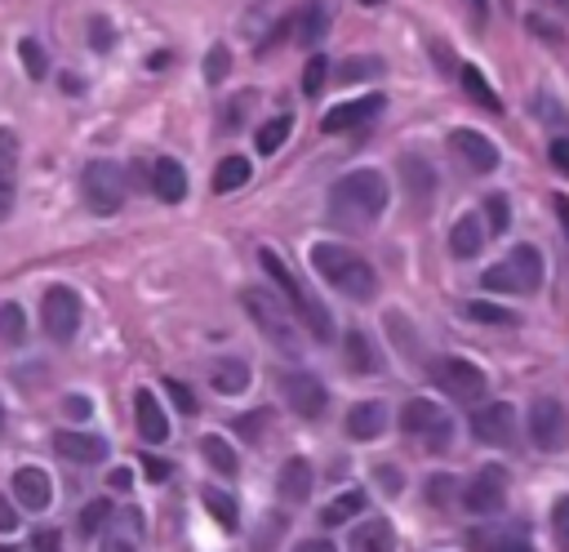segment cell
Returning <instances> with one entry per match:
<instances>
[{"instance_id":"39","label":"cell","mask_w":569,"mask_h":552,"mask_svg":"<svg viewBox=\"0 0 569 552\" xmlns=\"http://www.w3.org/2000/svg\"><path fill=\"white\" fill-rule=\"evenodd\" d=\"M18 58H22V67H27V76H31V80H44L49 62H44V49H40L36 40H22V45H18Z\"/></svg>"},{"instance_id":"4","label":"cell","mask_w":569,"mask_h":552,"mask_svg":"<svg viewBox=\"0 0 569 552\" xmlns=\"http://www.w3.org/2000/svg\"><path fill=\"white\" fill-rule=\"evenodd\" d=\"M240 303H244L249 321L262 329V338H267L276 352H289V356H298V352H302V329H298L293 312H289L276 294H267V289H244V294H240Z\"/></svg>"},{"instance_id":"26","label":"cell","mask_w":569,"mask_h":552,"mask_svg":"<svg viewBox=\"0 0 569 552\" xmlns=\"http://www.w3.org/2000/svg\"><path fill=\"white\" fill-rule=\"evenodd\" d=\"M400 178H405V187H409L413 200H431V191H436L431 165H422L418 156H405V160H400Z\"/></svg>"},{"instance_id":"61","label":"cell","mask_w":569,"mask_h":552,"mask_svg":"<svg viewBox=\"0 0 569 552\" xmlns=\"http://www.w3.org/2000/svg\"><path fill=\"white\" fill-rule=\"evenodd\" d=\"M0 432H4V405H0Z\"/></svg>"},{"instance_id":"62","label":"cell","mask_w":569,"mask_h":552,"mask_svg":"<svg viewBox=\"0 0 569 552\" xmlns=\"http://www.w3.org/2000/svg\"><path fill=\"white\" fill-rule=\"evenodd\" d=\"M0 552H13V548H0Z\"/></svg>"},{"instance_id":"49","label":"cell","mask_w":569,"mask_h":552,"mask_svg":"<svg viewBox=\"0 0 569 552\" xmlns=\"http://www.w3.org/2000/svg\"><path fill=\"white\" fill-rule=\"evenodd\" d=\"M62 410H67L71 418H89V414H93V405H89L84 396H67V401H62Z\"/></svg>"},{"instance_id":"37","label":"cell","mask_w":569,"mask_h":552,"mask_svg":"<svg viewBox=\"0 0 569 552\" xmlns=\"http://www.w3.org/2000/svg\"><path fill=\"white\" fill-rule=\"evenodd\" d=\"M280 534H284V516H280V512H267L249 548H253V552H276V543H280Z\"/></svg>"},{"instance_id":"12","label":"cell","mask_w":569,"mask_h":552,"mask_svg":"<svg viewBox=\"0 0 569 552\" xmlns=\"http://www.w3.org/2000/svg\"><path fill=\"white\" fill-rule=\"evenodd\" d=\"M449 151H453L467 169H476V174L498 169V147H493L485 134H476V129H453V134H449Z\"/></svg>"},{"instance_id":"43","label":"cell","mask_w":569,"mask_h":552,"mask_svg":"<svg viewBox=\"0 0 569 552\" xmlns=\"http://www.w3.org/2000/svg\"><path fill=\"white\" fill-rule=\"evenodd\" d=\"M227 67H231V53H227L222 45H213V49H209V58H204V80H213V85H218V80L227 76Z\"/></svg>"},{"instance_id":"9","label":"cell","mask_w":569,"mask_h":552,"mask_svg":"<svg viewBox=\"0 0 569 552\" xmlns=\"http://www.w3.org/2000/svg\"><path fill=\"white\" fill-rule=\"evenodd\" d=\"M280 392H284L289 410H293V414H302V418H320V414H325V405H329L325 383H320L316 374H307V369L284 374V378H280Z\"/></svg>"},{"instance_id":"21","label":"cell","mask_w":569,"mask_h":552,"mask_svg":"<svg viewBox=\"0 0 569 552\" xmlns=\"http://www.w3.org/2000/svg\"><path fill=\"white\" fill-rule=\"evenodd\" d=\"M351 552H396V530L382 516H369L351 534Z\"/></svg>"},{"instance_id":"29","label":"cell","mask_w":569,"mask_h":552,"mask_svg":"<svg viewBox=\"0 0 569 552\" xmlns=\"http://www.w3.org/2000/svg\"><path fill=\"white\" fill-rule=\"evenodd\" d=\"M249 174H253V165H249L244 156H227V160H218V169H213V191H236V187L249 183Z\"/></svg>"},{"instance_id":"28","label":"cell","mask_w":569,"mask_h":552,"mask_svg":"<svg viewBox=\"0 0 569 552\" xmlns=\"http://www.w3.org/2000/svg\"><path fill=\"white\" fill-rule=\"evenodd\" d=\"M342 356H347V365H351V369H365V374H373V369H378V352H373L369 334H360V329H351V334L342 338Z\"/></svg>"},{"instance_id":"47","label":"cell","mask_w":569,"mask_h":552,"mask_svg":"<svg viewBox=\"0 0 569 552\" xmlns=\"http://www.w3.org/2000/svg\"><path fill=\"white\" fill-rule=\"evenodd\" d=\"M427 499L431 503H449L453 499V476H431L427 481Z\"/></svg>"},{"instance_id":"46","label":"cell","mask_w":569,"mask_h":552,"mask_svg":"<svg viewBox=\"0 0 569 552\" xmlns=\"http://www.w3.org/2000/svg\"><path fill=\"white\" fill-rule=\"evenodd\" d=\"M551 525H556V539L569 548V494L556 499V507H551Z\"/></svg>"},{"instance_id":"2","label":"cell","mask_w":569,"mask_h":552,"mask_svg":"<svg viewBox=\"0 0 569 552\" xmlns=\"http://www.w3.org/2000/svg\"><path fill=\"white\" fill-rule=\"evenodd\" d=\"M391 191H387V178L378 169H356V174H342L329 191V205H333V218H351V223H369L387 209Z\"/></svg>"},{"instance_id":"36","label":"cell","mask_w":569,"mask_h":552,"mask_svg":"<svg viewBox=\"0 0 569 552\" xmlns=\"http://www.w3.org/2000/svg\"><path fill=\"white\" fill-rule=\"evenodd\" d=\"M22 334H27V316H22V307L18 303H0V343H22Z\"/></svg>"},{"instance_id":"11","label":"cell","mask_w":569,"mask_h":552,"mask_svg":"<svg viewBox=\"0 0 569 552\" xmlns=\"http://www.w3.org/2000/svg\"><path fill=\"white\" fill-rule=\"evenodd\" d=\"M502 272H507V289L511 294H533L542 285V254L533 245H516L502 258Z\"/></svg>"},{"instance_id":"33","label":"cell","mask_w":569,"mask_h":552,"mask_svg":"<svg viewBox=\"0 0 569 552\" xmlns=\"http://www.w3.org/2000/svg\"><path fill=\"white\" fill-rule=\"evenodd\" d=\"M462 89L471 93V102H480L485 111H502V98L489 89V80H485V71L480 67H462Z\"/></svg>"},{"instance_id":"38","label":"cell","mask_w":569,"mask_h":552,"mask_svg":"<svg viewBox=\"0 0 569 552\" xmlns=\"http://www.w3.org/2000/svg\"><path fill=\"white\" fill-rule=\"evenodd\" d=\"M325 76H329V62H325L320 53H311V58H307V67H302V93H307V98H316V93L325 89Z\"/></svg>"},{"instance_id":"52","label":"cell","mask_w":569,"mask_h":552,"mask_svg":"<svg viewBox=\"0 0 569 552\" xmlns=\"http://www.w3.org/2000/svg\"><path fill=\"white\" fill-rule=\"evenodd\" d=\"M13 525H18V512H13V503L0 494V534H9Z\"/></svg>"},{"instance_id":"6","label":"cell","mask_w":569,"mask_h":552,"mask_svg":"<svg viewBox=\"0 0 569 552\" xmlns=\"http://www.w3.org/2000/svg\"><path fill=\"white\" fill-rule=\"evenodd\" d=\"M431 378H436L449 396H458V401H476V396H485V387H489L485 369L471 365V361H458V356H436V361H431Z\"/></svg>"},{"instance_id":"15","label":"cell","mask_w":569,"mask_h":552,"mask_svg":"<svg viewBox=\"0 0 569 552\" xmlns=\"http://www.w3.org/2000/svg\"><path fill=\"white\" fill-rule=\"evenodd\" d=\"M18 160H22L18 134L13 129H0V218H9L13 214V200H18Z\"/></svg>"},{"instance_id":"13","label":"cell","mask_w":569,"mask_h":552,"mask_svg":"<svg viewBox=\"0 0 569 552\" xmlns=\"http://www.w3.org/2000/svg\"><path fill=\"white\" fill-rule=\"evenodd\" d=\"M529 436L538 450H560L565 441V410L551 401V396H538L533 410H529Z\"/></svg>"},{"instance_id":"57","label":"cell","mask_w":569,"mask_h":552,"mask_svg":"<svg viewBox=\"0 0 569 552\" xmlns=\"http://www.w3.org/2000/svg\"><path fill=\"white\" fill-rule=\"evenodd\" d=\"M298 552H333V543L329 539H307V543H298Z\"/></svg>"},{"instance_id":"32","label":"cell","mask_w":569,"mask_h":552,"mask_svg":"<svg viewBox=\"0 0 569 552\" xmlns=\"http://www.w3.org/2000/svg\"><path fill=\"white\" fill-rule=\"evenodd\" d=\"M325 31H329V4H325V0H311V4L302 9V18H298V40H302V45H316Z\"/></svg>"},{"instance_id":"53","label":"cell","mask_w":569,"mask_h":552,"mask_svg":"<svg viewBox=\"0 0 569 552\" xmlns=\"http://www.w3.org/2000/svg\"><path fill=\"white\" fill-rule=\"evenodd\" d=\"M89 36H93V45H98V49H107V45H111V31H107V22H102V18H93Z\"/></svg>"},{"instance_id":"31","label":"cell","mask_w":569,"mask_h":552,"mask_svg":"<svg viewBox=\"0 0 569 552\" xmlns=\"http://www.w3.org/2000/svg\"><path fill=\"white\" fill-rule=\"evenodd\" d=\"M360 512H365V490H347V494H338L333 503H325L320 521H325V525H347V521L360 516Z\"/></svg>"},{"instance_id":"20","label":"cell","mask_w":569,"mask_h":552,"mask_svg":"<svg viewBox=\"0 0 569 552\" xmlns=\"http://www.w3.org/2000/svg\"><path fill=\"white\" fill-rule=\"evenodd\" d=\"M53 450L71 463H98L107 454V441L102 436H84V432H58L53 436Z\"/></svg>"},{"instance_id":"60","label":"cell","mask_w":569,"mask_h":552,"mask_svg":"<svg viewBox=\"0 0 569 552\" xmlns=\"http://www.w3.org/2000/svg\"><path fill=\"white\" fill-rule=\"evenodd\" d=\"M471 9H476V22H485V13H489V9H485V0H471Z\"/></svg>"},{"instance_id":"55","label":"cell","mask_w":569,"mask_h":552,"mask_svg":"<svg viewBox=\"0 0 569 552\" xmlns=\"http://www.w3.org/2000/svg\"><path fill=\"white\" fill-rule=\"evenodd\" d=\"M36 552H58V534L53 530H40L36 534Z\"/></svg>"},{"instance_id":"24","label":"cell","mask_w":569,"mask_h":552,"mask_svg":"<svg viewBox=\"0 0 569 552\" xmlns=\"http://www.w3.org/2000/svg\"><path fill=\"white\" fill-rule=\"evenodd\" d=\"M485 223L476 218V214H467V218H458L453 223V231H449V249L458 254V258H476L480 249H485Z\"/></svg>"},{"instance_id":"10","label":"cell","mask_w":569,"mask_h":552,"mask_svg":"<svg viewBox=\"0 0 569 552\" xmlns=\"http://www.w3.org/2000/svg\"><path fill=\"white\" fill-rule=\"evenodd\" d=\"M382 107H387V98H382V93H365V98L338 102V107H329V111H325L320 129H325V134H347V129H360V125H365V120H373Z\"/></svg>"},{"instance_id":"54","label":"cell","mask_w":569,"mask_h":552,"mask_svg":"<svg viewBox=\"0 0 569 552\" xmlns=\"http://www.w3.org/2000/svg\"><path fill=\"white\" fill-rule=\"evenodd\" d=\"M107 485H111V490H129V485H133V472H129V467H116Z\"/></svg>"},{"instance_id":"18","label":"cell","mask_w":569,"mask_h":552,"mask_svg":"<svg viewBox=\"0 0 569 552\" xmlns=\"http://www.w3.org/2000/svg\"><path fill=\"white\" fill-rule=\"evenodd\" d=\"M151 191L164 200V205H173V200H182L187 196V169L173 160V156H164V160H156L151 165Z\"/></svg>"},{"instance_id":"16","label":"cell","mask_w":569,"mask_h":552,"mask_svg":"<svg viewBox=\"0 0 569 552\" xmlns=\"http://www.w3.org/2000/svg\"><path fill=\"white\" fill-rule=\"evenodd\" d=\"M13 494L27 512H44L49 499H53V485H49V472L44 467H18L13 472Z\"/></svg>"},{"instance_id":"45","label":"cell","mask_w":569,"mask_h":552,"mask_svg":"<svg viewBox=\"0 0 569 552\" xmlns=\"http://www.w3.org/2000/svg\"><path fill=\"white\" fill-rule=\"evenodd\" d=\"M164 392L173 396V405H178L182 414H196V396H191V387H187V383H178V378H164Z\"/></svg>"},{"instance_id":"44","label":"cell","mask_w":569,"mask_h":552,"mask_svg":"<svg viewBox=\"0 0 569 552\" xmlns=\"http://www.w3.org/2000/svg\"><path fill=\"white\" fill-rule=\"evenodd\" d=\"M373 71H382V62L378 58H351V62H342V80H360V76H373Z\"/></svg>"},{"instance_id":"35","label":"cell","mask_w":569,"mask_h":552,"mask_svg":"<svg viewBox=\"0 0 569 552\" xmlns=\"http://www.w3.org/2000/svg\"><path fill=\"white\" fill-rule=\"evenodd\" d=\"M200 450H204L209 467H218L222 476H231V472H236V450H231L222 436H204V441H200Z\"/></svg>"},{"instance_id":"7","label":"cell","mask_w":569,"mask_h":552,"mask_svg":"<svg viewBox=\"0 0 569 552\" xmlns=\"http://www.w3.org/2000/svg\"><path fill=\"white\" fill-rule=\"evenodd\" d=\"M40 321H44V334H49V338L67 343V338L80 329V298H76V289H67V285H53V289H44V303H40Z\"/></svg>"},{"instance_id":"63","label":"cell","mask_w":569,"mask_h":552,"mask_svg":"<svg viewBox=\"0 0 569 552\" xmlns=\"http://www.w3.org/2000/svg\"><path fill=\"white\" fill-rule=\"evenodd\" d=\"M365 4H378V0H365Z\"/></svg>"},{"instance_id":"25","label":"cell","mask_w":569,"mask_h":552,"mask_svg":"<svg viewBox=\"0 0 569 552\" xmlns=\"http://www.w3.org/2000/svg\"><path fill=\"white\" fill-rule=\"evenodd\" d=\"M209 383H213V392L236 396V392H244V383H249V365H244V361H236V356H222V361H213Z\"/></svg>"},{"instance_id":"51","label":"cell","mask_w":569,"mask_h":552,"mask_svg":"<svg viewBox=\"0 0 569 552\" xmlns=\"http://www.w3.org/2000/svg\"><path fill=\"white\" fill-rule=\"evenodd\" d=\"M489 552H533V548H529V543H525L520 534H507V539H498V543H493Z\"/></svg>"},{"instance_id":"58","label":"cell","mask_w":569,"mask_h":552,"mask_svg":"<svg viewBox=\"0 0 569 552\" xmlns=\"http://www.w3.org/2000/svg\"><path fill=\"white\" fill-rule=\"evenodd\" d=\"M258 423H262V414H253V418H240V432H244V436H253V432H258Z\"/></svg>"},{"instance_id":"40","label":"cell","mask_w":569,"mask_h":552,"mask_svg":"<svg viewBox=\"0 0 569 552\" xmlns=\"http://www.w3.org/2000/svg\"><path fill=\"white\" fill-rule=\"evenodd\" d=\"M107 521H111V503H107V499L84 503V512H80V530H84V534H98Z\"/></svg>"},{"instance_id":"19","label":"cell","mask_w":569,"mask_h":552,"mask_svg":"<svg viewBox=\"0 0 569 552\" xmlns=\"http://www.w3.org/2000/svg\"><path fill=\"white\" fill-rule=\"evenodd\" d=\"M382 427H387V405H382V401H360V405H351V414H347V436L373 441V436H382Z\"/></svg>"},{"instance_id":"14","label":"cell","mask_w":569,"mask_h":552,"mask_svg":"<svg viewBox=\"0 0 569 552\" xmlns=\"http://www.w3.org/2000/svg\"><path fill=\"white\" fill-rule=\"evenodd\" d=\"M471 432H476L480 441H489V445H507V441L516 436V410H511L507 401L480 405V410L471 414Z\"/></svg>"},{"instance_id":"41","label":"cell","mask_w":569,"mask_h":552,"mask_svg":"<svg viewBox=\"0 0 569 552\" xmlns=\"http://www.w3.org/2000/svg\"><path fill=\"white\" fill-rule=\"evenodd\" d=\"M485 218H489V231H507V223H511L507 196H485Z\"/></svg>"},{"instance_id":"59","label":"cell","mask_w":569,"mask_h":552,"mask_svg":"<svg viewBox=\"0 0 569 552\" xmlns=\"http://www.w3.org/2000/svg\"><path fill=\"white\" fill-rule=\"evenodd\" d=\"M556 209H560V218H565V227H569V200H565V196H556Z\"/></svg>"},{"instance_id":"56","label":"cell","mask_w":569,"mask_h":552,"mask_svg":"<svg viewBox=\"0 0 569 552\" xmlns=\"http://www.w3.org/2000/svg\"><path fill=\"white\" fill-rule=\"evenodd\" d=\"M147 476H151V481H164V476H169V463H160V459H147Z\"/></svg>"},{"instance_id":"3","label":"cell","mask_w":569,"mask_h":552,"mask_svg":"<svg viewBox=\"0 0 569 552\" xmlns=\"http://www.w3.org/2000/svg\"><path fill=\"white\" fill-rule=\"evenodd\" d=\"M258 263H262V272L276 280V289L284 294L289 312H293V316H298L316 338H325V343H329V334H333V316H329V312H325V307H320V303L298 285V276L289 272V263H284L276 249H258Z\"/></svg>"},{"instance_id":"5","label":"cell","mask_w":569,"mask_h":552,"mask_svg":"<svg viewBox=\"0 0 569 552\" xmlns=\"http://www.w3.org/2000/svg\"><path fill=\"white\" fill-rule=\"evenodd\" d=\"M80 191H84V205L107 218L124 205V169L111 160H89L80 174Z\"/></svg>"},{"instance_id":"8","label":"cell","mask_w":569,"mask_h":552,"mask_svg":"<svg viewBox=\"0 0 569 552\" xmlns=\"http://www.w3.org/2000/svg\"><path fill=\"white\" fill-rule=\"evenodd\" d=\"M502 499H507V472H502L498 463H485V467L467 481V490H462V503H467V512H476V516H493V512L502 507Z\"/></svg>"},{"instance_id":"17","label":"cell","mask_w":569,"mask_h":552,"mask_svg":"<svg viewBox=\"0 0 569 552\" xmlns=\"http://www.w3.org/2000/svg\"><path fill=\"white\" fill-rule=\"evenodd\" d=\"M133 418H138V432H142V441H147V445H160V441L169 436V418H164L160 401H156L147 387H138V392H133Z\"/></svg>"},{"instance_id":"22","label":"cell","mask_w":569,"mask_h":552,"mask_svg":"<svg viewBox=\"0 0 569 552\" xmlns=\"http://www.w3.org/2000/svg\"><path fill=\"white\" fill-rule=\"evenodd\" d=\"M138 534H142L138 512H120L102 525V552H138Z\"/></svg>"},{"instance_id":"48","label":"cell","mask_w":569,"mask_h":552,"mask_svg":"<svg viewBox=\"0 0 569 552\" xmlns=\"http://www.w3.org/2000/svg\"><path fill=\"white\" fill-rule=\"evenodd\" d=\"M551 165H556L560 174H569V138H556V142H551Z\"/></svg>"},{"instance_id":"30","label":"cell","mask_w":569,"mask_h":552,"mask_svg":"<svg viewBox=\"0 0 569 552\" xmlns=\"http://www.w3.org/2000/svg\"><path fill=\"white\" fill-rule=\"evenodd\" d=\"M204 507H209V516L222 525V530H236L240 525V507H236V499L227 494V490H213V485H204Z\"/></svg>"},{"instance_id":"27","label":"cell","mask_w":569,"mask_h":552,"mask_svg":"<svg viewBox=\"0 0 569 552\" xmlns=\"http://www.w3.org/2000/svg\"><path fill=\"white\" fill-rule=\"evenodd\" d=\"M440 418H445V410H440V405H431V401L413 396V401L405 405V414H400V427H405V432H422V436H427Z\"/></svg>"},{"instance_id":"23","label":"cell","mask_w":569,"mask_h":552,"mask_svg":"<svg viewBox=\"0 0 569 552\" xmlns=\"http://www.w3.org/2000/svg\"><path fill=\"white\" fill-rule=\"evenodd\" d=\"M280 499L284 503H307L311 499V463L307 459H289L284 467H280Z\"/></svg>"},{"instance_id":"34","label":"cell","mask_w":569,"mask_h":552,"mask_svg":"<svg viewBox=\"0 0 569 552\" xmlns=\"http://www.w3.org/2000/svg\"><path fill=\"white\" fill-rule=\"evenodd\" d=\"M289 129H293V116H271V120L258 129V151H262V156L280 151V142L289 138Z\"/></svg>"},{"instance_id":"50","label":"cell","mask_w":569,"mask_h":552,"mask_svg":"<svg viewBox=\"0 0 569 552\" xmlns=\"http://www.w3.org/2000/svg\"><path fill=\"white\" fill-rule=\"evenodd\" d=\"M373 476H378V485H382L387 494H400V472H396V467H378Z\"/></svg>"},{"instance_id":"1","label":"cell","mask_w":569,"mask_h":552,"mask_svg":"<svg viewBox=\"0 0 569 552\" xmlns=\"http://www.w3.org/2000/svg\"><path fill=\"white\" fill-rule=\"evenodd\" d=\"M311 267L320 272V280H329L347 298H373L378 294V272L347 245H333V240L316 245L311 249Z\"/></svg>"},{"instance_id":"42","label":"cell","mask_w":569,"mask_h":552,"mask_svg":"<svg viewBox=\"0 0 569 552\" xmlns=\"http://www.w3.org/2000/svg\"><path fill=\"white\" fill-rule=\"evenodd\" d=\"M462 316H467V321H489V325H511V312H502V307H493V303H467Z\"/></svg>"}]
</instances>
